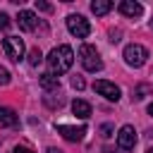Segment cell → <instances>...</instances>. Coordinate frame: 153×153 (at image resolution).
<instances>
[{
  "label": "cell",
  "mask_w": 153,
  "mask_h": 153,
  "mask_svg": "<svg viewBox=\"0 0 153 153\" xmlns=\"http://www.w3.org/2000/svg\"><path fill=\"white\" fill-rule=\"evenodd\" d=\"M48 67H50V74H65L67 69H72V65H74V53H72V48L69 45H57V48H53L50 53H48Z\"/></svg>",
  "instance_id": "cell-1"
},
{
  "label": "cell",
  "mask_w": 153,
  "mask_h": 153,
  "mask_svg": "<svg viewBox=\"0 0 153 153\" xmlns=\"http://www.w3.org/2000/svg\"><path fill=\"white\" fill-rule=\"evenodd\" d=\"M79 57H81V65H84L86 72H100L103 69V60H100V55H98V50L93 45L84 43L79 48Z\"/></svg>",
  "instance_id": "cell-2"
},
{
  "label": "cell",
  "mask_w": 153,
  "mask_h": 153,
  "mask_svg": "<svg viewBox=\"0 0 153 153\" xmlns=\"http://www.w3.org/2000/svg\"><path fill=\"white\" fill-rule=\"evenodd\" d=\"M124 62L129 65V67H141L146 60H148V50L143 48V45H139V43H129L127 48H124Z\"/></svg>",
  "instance_id": "cell-3"
},
{
  "label": "cell",
  "mask_w": 153,
  "mask_h": 153,
  "mask_svg": "<svg viewBox=\"0 0 153 153\" xmlns=\"http://www.w3.org/2000/svg\"><path fill=\"white\" fill-rule=\"evenodd\" d=\"M2 50L12 62H19L24 57V41L19 36H7V38H2Z\"/></svg>",
  "instance_id": "cell-4"
},
{
  "label": "cell",
  "mask_w": 153,
  "mask_h": 153,
  "mask_svg": "<svg viewBox=\"0 0 153 153\" xmlns=\"http://www.w3.org/2000/svg\"><path fill=\"white\" fill-rule=\"evenodd\" d=\"M67 29H69V33L76 36V38H86V36L91 33V24H88V19H84L81 14H69V17H67Z\"/></svg>",
  "instance_id": "cell-5"
},
{
  "label": "cell",
  "mask_w": 153,
  "mask_h": 153,
  "mask_svg": "<svg viewBox=\"0 0 153 153\" xmlns=\"http://www.w3.org/2000/svg\"><path fill=\"white\" fill-rule=\"evenodd\" d=\"M93 91L100 93V96L108 98V100H120V96H122L120 86H115L112 81H105V79H98V81L93 84Z\"/></svg>",
  "instance_id": "cell-6"
},
{
  "label": "cell",
  "mask_w": 153,
  "mask_h": 153,
  "mask_svg": "<svg viewBox=\"0 0 153 153\" xmlns=\"http://www.w3.org/2000/svg\"><path fill=\"white\" fill-rule=\"evenodd\" d=\"M117 146L122 151H131L136 146V129L131 124H124L120 131H117Z\"/></svg>",
  "instance_id": "cell-7"
},
{
  "label": "cell",
  "mask_w": 153,
  "mask_h": 153,
  "mask_svg": "<svg viewBox=\"0 0 153 153\" xmlns=\"http://www.w3.org/2000/svg\"><path fill=\"white\" fill-rule=\"evenodd\" d=\"M57 134H62V139L67 141H81L86 134V127H67V124H57Z\"/></svg>",
  "instance_id": "cell-8"
},
{
  "label": "cell",
  "mask_w": 153,
  "mask_h": 153,
  "mask_svg": "<svg viewBox=\"0 0 153 153\" xmlns=\"http://www.w3.org/2000/svg\"><path fill=\"white\" fill-rule=\"evenodd\" d=\"M17 22H19V29H22V31H33V29H36V24H38L36 14H33V12H29V10H22V12L17 14Z\"/></svg>",
  "instance_id": "cell-9"
},
{
  "label": "cell",
  "mask_w": 153,
  "mask_h": 153,
  "mask_svg": "<svg viewBox=\"0 0 153 153\" xmlns=\"http://www.w3.org/2000/svg\"><path fill=\"white\" fill-rule=\"evenodd\" d=\"M117 10H120V12L124 14V17H131V19H134V17H141V14H143V7H141L139 2H134V0H122Z\"/></svg>",
  "instance_id": "cell-10"
},
{
  "label": "cell",
  "mask_w": 153,
  "mask_h": 153,
  "mask_svg": "<svg viewBox=\"0 0 153 153\" xmlns=\"http://www.w3.org/2000/svg\"><path fill=\"white\" fill-rule=\"evenodd\" d=\"M19 122V115L12 110V108H0V129L5 127H17Z\"/></svg>",
  "instance_id": "cell-11"
},
{
  "label": "cell",
  "mask_w": 153,
  "mask_h": 153,
  "mask_svg": "<svg viewBox=\"0 0 153 153\" xmlns=\"http://www.w3.org/2000/svg\"><path fill=\"white\" fill-rule=\"evenodd\" d=\"M38 84H41V88H45V91H57V88H60V76L45 72V74L38 76Z\"/></svg>",
  "instance_id": "cell-12"
},
{
  "label": "cell",
  "mask_w": 153,
  "mask_h": 153,
  "mask_svg": "<svg viewBox=\"0 0 153 153\" xmlns=\"http://www.w3.org/2000/svg\"><path fill=\"white\" fill-rule=\"evenodd\" d=\"M72 112L76 115V117H81V120H86V117H91V105L86 103V100H74L72 103Z\"/></svg>",
  "instance_id": "cell-13"
},
{
  "label": "cell",
  "mask_w": 153,
  "mask_h": 153,
  "mask_svg": "<svg viewBox=\"0 0 153 153\" xmlns=\"http://www.w3.org/2000/svg\"><path fill=\"white\" fill-rule=\"evenodd\" d=\"M110 10H112V2H110V0H93V2H91V12L98 14V17L108 14Z\"/></svg>",
  "instance_id": "cell-14"
},
{
  "label": "cell",
  "mask_w": 153,
  "mask_h": 153,
  "mask_svg": "<svg viewBox=\"0 0 153 153\" xmlns=\"http://www.w3.org/2000/svg\"><path fill=\"white\" fill-rule=\"evenodd\" d=\"M43 62V53L38 50V48H31V53H29V65L31 67H38Z\"/></svg>",
  "instance_id": "cell-15"
},
{
  "label": "cell",
  "mask_w": 153,
  "mask_h": 153,
  "mask_svg": "<svg viewBox=\"0 0 153 153\" xmlns=\"http://www.w3.org/2000/svg\"><path fill=\"white\" fill-rule=\"evenodd\" d=\"M43 103H45L48 108H60V105L65 103V98H62V96H57V98H55V96H45Z\"/></svg>",
  "instance_id": "cell-16"
},
{
  "label": "cell",
  "mask_w": 153,
  "mask_h": 153,
  "mask_svg": "<svg viewBox=\"0 0 153 153\" xmlns=\"http://www.w3.org/2000/svg\"><path fill=\"white\" fill-rule=\"evenodd\" d=\"M151 91H153L151 86H139V88L134 91V96H131V98H134V100H141V98H143V93H151Z\"/></svg>",
  "instance_id": "cell-17"
},
{
  "label": "cell",
  "mask_w": 153,
  "mask_h": 153,
  "mask_svg": "<svg viewBox=\"0 0 153 153\" xmlns=\"http://www.w3.org/2000/svg\"><path fill=\"white\" fill-rule=\"evenodd\" d=\"M10 79H12V76H10V72H7L5 67H0V86H7V84H10Z\"/></svg>",
  "instance_id": "cell-18"
},
{
  "label": "cell",
  "mask_w": 153,
  "mask_h": 153,
  "mask_svg": "<svg viewBox=\"0 0 153 153\" xmlns=\"http://www.w3.org/2000/svg\"><path fill=\"white\" fill-rule=\"evenodd\" d=\"M36 10H41V12H53V5H50V2H43V0H36Z\"/></svg>",
  "instance_id": "cell-19"
},
{
  "label": "cell",
  "mask_w": 153,
  "mask_h": 153,
  "mask_svg": "<svg viewBox=\"0 0 153 153\" xmlns=\"http://www.w3.org/2000/svg\"><path fill=\"white\" fill-rule=\"evenodd\" d=\"M72 86H74L76 91H81L86 84H84V79H81V76H72Z\"/></svg>",
  "instance_id": "cell-20"
},
{
  "label": "cell",
  "mask_w": 153,
  "mask_h": 153,
  "mask_svg": "<svg viewBox=\"0 0 153 153\" xmlns=\"http://www.w3.org/2000/svg\"><path fill=\"white\" fill-rule=\"evenodd\" d=\"M112 131H115V129H112V124H100V134H103L105 139H108V136H112Z\"/></svg>",
  "instance_id": "cell-21"
},
{
  "label": "cell",
  "mask_w": 153,
  "mask_h": 153,
  "mask_svg": "<svg viewBox=\"0 0 153 153\" xmlns=\"http://www.w3.org/2000/svg\"><path fill=\"white\" fill-rule=\"evenodd\" d=\"M10 24H12V22H10V17H7L5 12H0V29H7Z\"/></svg>",
  "instance_id": "cell-22"
},
{
  "label": "cell",
  "mask_w": 153,
  "mask_h": 153,
  "mask_svg": "<svg viewBox=\"0 0 153 153\" xmlns=\"http://www.w3.org/2000/svg\"><path fill=\"white\" fill-rule=\"evenodd\" d=\"M12 153H33V151H29V148H24V146H17Z\"/></svg>",
  "instance_id": "cell-23"
},
{
  "label": "cell",
  "mask_w": 153,
  "mask_h": 153,
  "mask_svg": "<svg viewBox=\"0 0 153 153\" xmlns=\"http://www.w3.org/2000/svg\"><path fill=\"white\" fill-rule=\"evenodd\" d=\"M48 153H62L60 148H48Z\"/></svg>",
  "instance_id": "cell-24"
},
{
  "label": "cell",
  "mask_w": 153,
  "mask_h": 153,
  "mask_svg": "<svg viewBox=\"0 0 153 153\" xmlns=\"http://www.w3.org/2000/svg\"><path fill=\"white\" fill-rule=\"evenodd\" d=\"M148 115H151V117H153V103H151V105H148Z\"/></svg>",
  "instance_id": "cell-25"
},
{
  "label": "cell",
  "mask_w": 153,
  "mask_h": 153,
  "mask_svg": "<svg viewBox=\"0 0 153 153\" xmlns=\"http://www.w3.org/2000/svg\"><path fill=\"white\" fill-rule=\"evenodd\" d=\"M146 153H153V146H151V148H148V151H146Z\"/></svg>",
  "instance_id": "cell-26"
},
{
  "label": "cell",
  "mask_w": 153,
  "mask_h": 153,
  "mask_svg": "<svg viewBox=\"0 0 153 153\" xmlns=\"http://www.w3.org/2000/svg\"><path fill=\"white\" fill-rule=\"evenodd\" d=\"M151 29H153V22H151Z\"/></svg>",
  "instance_id": "cell-27"
}]
</instances>
